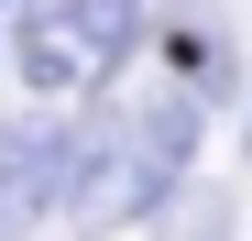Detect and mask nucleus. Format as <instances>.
Returning <instances> with one entry per match:
<instances>
[{
    "mask_svg": "<svg viewBox=\"0 0 252 241\" xmlns=\"http://www.w3.org/2000/svg\"><path fill=\"white\" fill-rule=\"evenodd\" d=\"M55 11H66V33H77L99 66H121V55H132V33H143V0H55Z\"/></svg>",
    "mask_w": 252,
    "mask_h": 241,
    "instance_id": "f257e3e1",
    "label": "nucleus"
}]
</instances>
